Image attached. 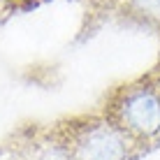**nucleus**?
Listing matches in <instances>:
<instances>
[{
  "label": "nucleus",
  "mask_w": 160,
  "mask_h": 160,
  "mask_svg": "<svg viewBox=\"0 0 160 160\" xmlns=\"http://www.w3.org/2000/svg\"><path fill=\"white\" fill-rule=\"evenodd\" d=\"M128 9L144 21H160V0H128Z\"/></svg>",
  "instance_id": "obj_4"
},
{
  "label": "nucleus",
  "mask_w": 160,
  "mask_h": 160,
  "mask_svg": "<svg viewBox=\"0 0 160 160\" xmlns=\"http://www.w3.org/2000/svg\"><path fill=\"white\" fill-rule=\"evenodd\" d=\"M72 160H135L144 148L98 109L56 125Z\"/></svg>",
  "instance_id": "obj_2"
},
{
  "label": "nucleus",
  "mask_w": 160,
  "mask_h": 160,
  "mask_svg": "<svg viewBox=\"0 0 160 160\" xmlns=\"http://www.w3.org/2000/svg\"><path fill=\"white\" fill-rule=\"evenodd\" d=\"M100 112L142 148L160 142V77L146 74L116 86Z\"/></svg>",
  "instance_id": "obj_1"
},
{
  "label": "nucleus",
  "mask_w": 160,
  "mask_h": 160,
  "mask_svg": "<svg viewBox=\"0 0 160 160\" xmlns=\"http://www.w3.org/2000/svg\"><path fill=\"white\" fill-rule=\"evenodd\" d=\"M21 160H72V156H70L63 137H60L56 132V128H53L49 132V137L32 142L28 153H26Z\"/></svg>",
  "instance_id": "obj_3"
}]
</instances>
